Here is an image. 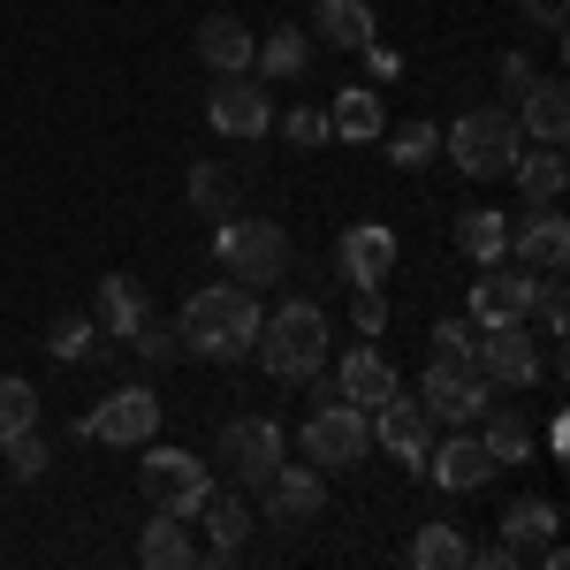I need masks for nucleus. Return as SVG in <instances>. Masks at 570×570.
<instances>
[{
  "instance_id": "f257e3e1",
  "label": "nucleus",
  "mask_w": 570,
  "mask_h": 570,
  "mask_svg": "<svg viewBox=\"0 0 570 570\" xmlns=\"http://www.w3.org/2000/svg\"><path fill=\"white\" fill-rule=\"evenodd\" d=\"M183 351L190 357H214V365H236V357H252L259 343V297L244 289V282H214V289H198L176 320Z\"/></svg>"
},
{
  "instance_id": "f03ea898",
  "label": "nucleus",
  "mask_w": 570,
  "mask_h": 570,
  "mask_svg": "<svg viewBox=\"0 0 570 570\" xmlns=\"http://www.w3.org/2000/svg\"><path fill=\"white\" fill-rule=\"evenodd\" d=\"M259 365L274 381H312L320 373V357H327V312L312 305V297H289L282 312H259Z\"/></svg>"
},
{
  "instance_id": "7ed1b4c3",
  "label": "nucleus",
  "mask_w": 570,
  "mask_h": 570,
  "mask_svg": "<svg viewBox=\"0 0 570 570\" xmlns=\"http://www.w3.org/2000/svg\"><path fill=\"white\" fill-rule=\"evenodd\" d=\"M518 145H525V130H518V115H510V107H464V115L449 122V137H441V153H449L472 183L510 176Z\"/></svg>"
},
{
  "instance_id": "20e7f679",
  "label": "nucleus",
  "mask_w": 570,
  "mask_h": 570,
  "mask_svg": "<svg viewBox=\"0 0 570 570\" xmlns=\"http://www.w3.org/2000/svg\"><path fill=\"white\" fill-rule=\"evenodd\" d=\"M214 259L228 266V282L266 289V282H282V266H289V236H282L274 220H220L214 228Z\"/></svg>"
},
{
  "instance_id": "39448f33",
  "label": "nucleus",
  "mask_w": 570,
  "mask_h": 570,
  "mask_svg": "<svg viewBox=\"0 0 570 570\" xmlns=\"http://www.w3.org/2000/svg\"><path fill=\"white\" fill-rule=\"evenodd\" d=\"M305 456L320 472H351L373 456V426H365V411L343 403V395H320V411L305 419Z\"/></svg>"
},
{
  "instance_id": "423d86ee",
  "label": "nucleus",
  "mask_w": 570,
  "mask_h": 570,
  "mask_svg": "<svg viewBox=\"0 0 570 570\" xmlns=\"http://www.w3.org/2000/svg\"><path fill=\"white\" fill-rule=\"evenodd\" d=\"M137 480H145V494H153V510H168V518H183V525H190V518L206 510V494H214L206 464L183 456V449H145Z\"/></svg>"
},
{
  "instance_id": "0eeeda50",
  "label": "nucleus",
  "mask_w": 570,
  "mask_h": 570,
  "mask_svg": "<svg viewBox=\"0 0 570 570\" xmlns=\"http://www.w3.org/2000/svg\"><path fill=\"white\" fill-rule=\"evenodd\" d=\"M472 365L487 373V389H532V381H540V351H532L525 320L480 327V335H472Z\"/></svg>"
},
{
  "instance_id": "6e6552de",
  "label": "nucleus",
  "mask_w": 570,
  "mask_h": 570,
  "mask_svg": "<svg viewBox=\"0 0 570 570\" xmlns=\"http://www.w3.org/2000/svg\"><path fill=\"white\" fill-rule=\"evenodd\" d=\"M85 441H107V449H137V441L160 434V395L153 389H115L91 419H77Z\"/></svg>"
},
{
  "instance_id": "1a4fd4ad",
  "label": "nucleus",
  "mask_w": 570,
  "mask_h": 570,
  "mask_svg": "<svg viewBox=\"0 0 570 570\" xmlns=\"http://www.w3.org/2000/svg\"><path fill=\"white\" fill-rule=\"evenodd\" d=\"M373 441L389 449L403 472H426V449H434V411L419 395H389L373 403Z\"/></svg>"
},
{
  "instance_id": "9d476101",
  "label": "nucleus",
  "mask_w": 570,
  "mask_h": 570,
  "mask_svg": "<svg viewBox=\"0 0 570 570\" xmlns=\"http://www.w3.org/2000/svg\"><path fill=\"white\" fill-rule=\"evenodd\" d=\"M419 389H426L419 403H426L434 419H449V426H464V419H480V411H487V373L472 365V357H434Z\"/></svg>"
},
{
  "instance_id": "9b49d317",
  "label": "nucleus",
  "mask_w": 570,
  "mask_h": 570,
  "mask_svg": "<svg viewBox=\"0 0 570 570\" xmlns=\"http://www.w3.org/2000/svg\"><path fill=\"white\" fill-rule=\"evenodd\" d=\"M206 122H214L220 137H266L274 130V99H266V85H252V77H214Z\"/></svg>"
},
{
  "instance_id": "f8f14e48",
  "label": "nucleus",
  "mask_w": 570,
  "mask_h": 570,
  "mask_svg": "<svg viewBox=\"0 0 570 570\" xmlns=\"http://www.w3.org/2000/svg\"><path fill=\"white\" fill-rule=\"evenodd\" d=\"M259 510L274 525H305L327 510V487H320V464H274L259 480Z\"/></svg>"
},
{
  "instance_id": "ddd939ff",
  "label": "nucleus",
  "mask_w": 570,
  "mask_h": 570,
  "mask_svg": "<svg viewBox=\"0 0 570 570\" xmlns=\"http://www.w3.org/2000/svg\"><path fill=\"white\" fill-rule=\"evenodd\" d=\"M220 464L244 487H259L266 472L282 464V426H274V419H228V426H220Z\"/></svg>"
},
{
  "instance_id": "4468645a",
  "label": "nucleus",
  "mask_w": 570,
  "mask_h": 570,
  "mask_svg": "<svg viewBox=\"0 0 570 570\" xmlns=\"http://www.w3.org/2000/svg\"><path fill=\"white\" fill-rule=\"evenodd\" d=\"M532 312V274L525 266H487L472 282V327H502V320H525Z\"/></svg>"
},
{
  "instance_id": "2eb2a0df",
  "label": "nucleus",
  "mask_w": 570,
  "mask_h": 570,
  "mask_svg": "<svg viewBox=\"0 0 570 570\" xmlns=\"http://www.w3.org/2000/svg\"><path fill=\"white\" fill-rule=\"evenodd\" d=\"M426 472H434L449 494H472V487H487L494 472H502V464L487 456V441H480V434H464V426H456L449 441H434V449H426Z\"/></svg>"
},
{
  "instance_id": "dca6fc26",
  "label": "nucleus",
  "mask_w": 570,
  "mask_h": 570,
  "mask_svg": "<svg viewBox=\"0 0 570 570\" xmlns=\"http://www.w3.org/2000/svg\"><path fill=\"white\" fill-rule=\"evenodd\" d=\"M335 266L351 274L357 289H381L389 266H395V236H389V228H373V220H357V228L335 236Z\"/></svg>"
},
{
  "instance_id": "f3484780",
  "label": "nucleus",
  "mask_w": 570,
  "mask_h": 570,
  "mask_svg": "<svg viewBox=\"0 0 570 570\" xmlns=\"http://www.w3.org/2000/svg\"><path fill=\"white\" fill-rule=\"evenodd\" d=\"M510 259L525 266V274H556V266L570 259V220L556 214V206H540L525 228H510Z\"/></svg>"
},
{
  "instance_id": "a211bd4d",
  "label": "nucleus",
  "mask_w": 570,
  "mask_h": 570,
  "mask_svg": "<svg viewBox=\"0 0 570 570\" xmlns=\"http://www.w3.org/2000/svg\"><path fill=\"white\" fill-rule=\"evenodd\" d=\"M327 395H343V403H357V411H373V403H389L395 395V373H389V357L373 351V343H365V351H351L343 357V373H335V389Z\"/></svg>"
},
{
  "instance_id": "6ab92c4d",
  "label": "nucleus",
  "mask_w": 570,
  "mask_h": 570,
  "mask_svg": "<svg viewBox=\"0 0 570 570\" xmlns=\"http://www.w3.org/2000/svg\"><path fill=\"white\" fill-rule=\"evenodd\" d=\"M252 46L259 39H252L236 16H206V23H198V61H206L214 77H244V69H252Z\"/></svg>"
},
{
  "instance_id": "aec40b11",
  "label": "nucleus",
  "mask_w": 570,
  "mask_h": 570,
  "mask_svg": "<svg viewBox=\"0 0 570 570\" xmlns=\"http://www.w3.org/2000/svg\"><path fill=\"white\" fill-rule=\"evenodd\" d=\"M510 176H518V190H525L532 206H556L563 198V183H570V160H563V145H518V160H510Z\"/></svg>"
},
{
  "instance_id": "412c9836",
  "label": "nucleus",
  "mask_w": 570,
  "mask_h": 570,
  "mask_svg": "<svg viewBox=\"0 0 570 570\" xmlns=\"http://www.w3.org/2000/svg\"><path fill=\"white\" fill-rule=\"evenodd\" d=\"M312 31L343 53L373 46V0H312Z\"/></svg>"
},
{
  "instance_id": "4be33fe9",
  "label": "nucleus",
  "mask_w": 570,
  "mask_h": 570,
  "mask_svg": "<svg viewBox=\"0 0 570 570\" xmlns=\"http://www.w3.org/2000/svg\"><path fill=\"white\" fill-rule=\"evenodd\" d=\"M137 563H145V570H190V563H198V548H190L183 518H168V510H160L153 525L137 532Z\"/></svg>"
},
{
  "instance_id": "5701e85b",
  "label": "nucleus",
  "mask_w": 570,
  "mask_h": 570,
  "mask_svg": "<svg viewBox=\"0 0 570 570\" xmlns=\"http://www.w3.org/2000/svg\"><path fill=\"white\" fill-rule=\"evenodd\" d=\"M145 320H153V297L137 289L130 274H107V282H99V327H107V335H137Z\"/></svg>"
},
{
  "instance_id": "b1692460",
  "label": "nucleus",
  "mask_w": 570,
  "mask_h": 570,
  "mask_svg": "<svg viewBox=\"0 0 570 570\" xmlns=\"http://www.w3.org/2000/svg\"><path fill=\"white\" fill-rule=\"evenodd\" d=\"M456 252L472 266H494V259H510V220L494 214V206H472V214L456 220Z\"/></svg>"
},
{
  "instance_id": "393cba45",
  "label": "nucleus",
  "mask_w": 570,
  "mask_h": 570,
  "mask_svg": "<svg viewBox=\"0 0 570 570\" xmlns=\"http://www.w3.org/2000/svg\"><path fill=\"white\" fill-rule=\"evenodd\" d=\"M198 518H206V548H214V563H228V556L252 540V502H236V494H220V502L206 494Z\"/></svg>"
},
{
  "instance_id": "a878e982",
  "label": "nucleus",
  "mask_w": 570,
  "mask_h": 570,
  "mask_svg": "<svg viewBox=\"0 0 570 570\" xmlns=\"http://www.w3.org/2000/svg\"><path fill=\"white\" fill-rule=\"evenodd\" d=\"M525 130H532V145H563L570 99H563V85H556V77H532V91H525Z\"/></svg>"
},
{
  "instance_id": "bb28decb",
  "label": "nucleus",
  "mask_w": 570,
  "mask_h": 570,
  "mask_svg": "<svg viewBox=\"0 0 570 570\" xmlns=\"http://www.w3.org/2000/svg\"><path fill=\"white\" fill-rule=\"evenodd\" d=\"M305 61H312V39H305V31H289V23H282L274 39L252 46V69H259L266 85H282V77H305Z\"/></svg>"
},
{
  "instance_id": "cd10ccee",
  "label": "nucleus",
  "mask_w": 570,
  "mask_h": 570,
  "mask_svg": "<svg viewBox=\"0 0 570 570\" xmlns=\"http://www.w3.org/2000/svg\"><path fill=\"white\" fill-rule=\"evenodd\" d=\"M487 426H480V441H487V456L494 464H525L532 456V426H525V411H480Z\"/></svg>"
},
{
  "instance_id": "c85d7f7f",
  "label": "nucleus",
  "mask_w": 570,
  "mask_h": 570,
  "mask_svg": "<svg viewBox=\"0 0 570 570\" xmlns=\"http://www.w3.org/2000/svg\"><path fill=\"white\" fill-rule=\"evenodd\" d=\"M327 130L351 137V145L381 137V99H373V85H351V91H343V99H335V115H327Z\"/></svg>"
},
{
  "instance_id": "c756f323",
  "label": "nucleus",
  "mask_w": 570,
  "mask_h": 570,
  "mask_svg": "<svg viewBox=\"0 0 570 570\" xmlns=\"http://www.w3.org/2000/svg\"><path fill=\"white\" fill-rule=\"evenodd\" d=\"M411 563L419 570H464L472 563V540H464L456 525H426L419 540H411Z\"/></svg>"
},
{
  "instance_id": "7c9ffc66",
  "label": "nucleus",
  "mask_w": 570,
  "mask_h": 570,
  "mask_svg": "<svg viewBox=\"0 0 570 570\" xmlns=\"http://www.w3.org/2000/svg\"><path fill=\"white\" fill-rule=\"evenodd\" d=\"M502 540L525 556V548H540V540H556V502H510L502 510Z\"/></svg>"
},
{
  "instance_id": "2f4dec72",
  "label": "nucleus",
  "mask_w": 570,
  "mask_h": 570,
  "mask_svg": "<svg viewBox=\"0 0 570 570\" xmlns=\"http://www.w3.org/2000/svg\"><path fill=\"white\" fill-rule=\"evenodd\" d=\"M183 190H190V206H198V214H206V220H220V214H228V206H236V176H228V168H214V160H198Z\"/></svg>"
},
{
  "instance_id": "473e14b6",
  "label": "nucleus",
  "mask_w": 570,
  "mask_h": 570,
  "mask_svg": "<svg viewBox=\"0 0 570 570\" xmlns=\"http://www.w3.org/2000/svg\"><path fill=\"white\" fill-rule=\"evenodd\" d=\"M23 426H39V389L16 381V373H0V441L23 434Z\"/></svg>"
},
{
  "instance_id": "72a5a7b5",
  "label": "nucleus",
  "mask_w": 570,
  "mask_h": 570,
  "mask_svg": "<svg viewBox=\"0 0 570 570\" xmlns=\"http://www.w3.org/2000/svg\"><path fill=\"white\" fill-rule=\"evenodd\" d=\"M434 153H441V130H434V122H403V130L389 137V160H395V168H426Z\"/></svg>"
},
{
  "instance_id": "f704fd0d",
  "label": "nucleus",
  "mask_w": 570,
  "mask_h": 570,
  "mask_svg": "<svg viewBox=\"0 0 570 570\" xmlns=\"http://www.w3.org/2000/svg\"><path fill=\"white\" fill-rule=\"evenodd\" d=\"M532 320H540V327H556V335L570 327V289H563V266L532 282Z\"/></svg>"
},
{
  "instance_id": "c9c22d12",
  "label": "nucleus",
  "mask_w": 570,
  "mask_h": 570,
  "mask_svg": "<svg viewBox=\"0 0 570 570\" xmlns=\"http://www.w3.org/2000/svg\"><path fill=\"white\" fill-rule=\"evenodd\" d=\"M0 449H8V472H16V480H39V472H46V441H39V426L8 434Z\"/></svg>"
},
{
  "instance_id": "e433bc0d",
  "label": "nucleus",
  "mask_w": 570,
  "mask_h": 570,
  "mask_svg": "<svg viewBox=\"0 0 570 570\" xmlns=\"http://www.w3.org/2000/svg\"><path fill=\"white\" fill-rule=\"evenodd\" d=\"M130 343H137V357H145V365H176V357H183V335H176V327H160V320H145Z\"/></svg>"
},
{
  "instance_id": "4c0bfd02",
  "label": "nucleus",
  "mask_w": 570,
  "mask_h": 570,
  "mask_svg": "<svg viewBox=\"0 0 570 570\" xmlns=\"http://www.w3.org/2000/svg\"><path fill=\"white\" fill-rule=\"evenodd\" d=\"M46 343H53V357H85L91 351V320H85V312L53 320V335H46Z\"/></svg>"
},
{
  "instance_id": "58836bf2",
  "label": "nucleus",
  "mask_w": 570,
  "mask_h": 570,
  "mask_svg": "<svg viewBox=\"0 0 570 570\" xmlns=\"http://www.w3.org/2000/svg\"><path fill=\"white\" fill-rule=\"evenodd\" d=\"M357 53H365V77H373V85H389V77H403V53H395V46H357Z\"/></svg>"
},
{
  "instance_id": "ea45409f",
  "label": "nucleus",
  "mask_w": 570,
  "mask_h": 570,
  "mask_svg": "<svg viewBox=\"0 0 570 570\" xmlns=\"http://www.w3.org/2000/svg\"><path fill=\"white\" fill-rule=\"evenodd\" d=\"M351 320H357V335H381V327H389V305H381V289H357Z\"/></svg>"
},
{
  "instance_id": "a19ab883",
  "label": "nucleus",
  "mask_w": 570,
  "mask_h": 570,
  "mask_svg": "<svg viewBox=\"0 0 570 570\" xmlns=\"http://www.w3.org/2000/svg\"><path fill=\"white\" fill-rule=\"evenodd\" d=\"M434 357H472V327H464V320H441L434 327Z\"/></svg>"
},
{
  "instance_id": "79ce46f5",
  "label": "nucleus",
  "mask_w": 570,
  "mask_h": 570,
  "mask_svg": "<svg viewBox=\"0 0 570 570\" xmlns=\"http://www.w3.org/2000/svg\"><path fill=\"white\" fill-rule=\"evenodd\" d=\"M525 8V23H540V31H563L570 23V0H518Z\"/></svg>"
},
{
  "instance_id": "37998d69",
  "label": "nucleus",
  "mask_w": 570,
  "mask_h": 570,
  "mask_svg": "<svg viewBox=\"0 0 570 570\" xmlns=\"http://www.w3.org/2000/svg\"><path fill=\"white\" fill-rule=\"evenodd\" d=\"M532 77H540V69H532L525 53H502V91H510V99H525V91H532Z\"/></svg>"
},
{
  "instance_id": "c03bdc74",
  "label": "nucleus",
  "mask_w": 570,
  "mask_h": 570,
  "mask_svg": "<svg viewBox=\"0 0 570 570\" xmlns=\"http://www.w3.org/2000/svg\"><path fill=\"white\" fill-rule=\"evenodd\" d=\"M289 137H297V145H327L335 130H327V115H312V107H305V115H289Z\"/></svg>"
},
{
  "instance_id": "a18cd8bd",
  "label": "nucleus",
  "mask_w": 570,
  "mask_h": 570,
  "mask_svg": "<svg viewBox=\"0 0 570 570\" xmlns=\"http://www.w3.org/2000/svg\"><path fill=\"white\" fill-rule=\"evenodd\" d=\"M472 563H480V570H518V563H525V556H518V548H510V540H494V548H480V556H472Z\"/></svg>"
}]
</instances>
